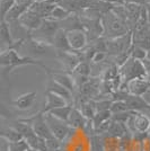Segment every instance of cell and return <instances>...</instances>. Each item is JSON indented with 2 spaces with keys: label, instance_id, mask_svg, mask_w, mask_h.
<instances>
[{
  "label": "cell",
  "instance_id": "cell-39",
  "mask_svg": "<svg viewBox=\"0 0 150 151\" xmlns=\"http://www.w3.org/2000/svg\"><path fill=\"white\" fill-rule=\"evenodd\" d=\"M46 2H49L51 5H54V6H58V5H60V2H61V0H45Z\"/></svg>",
  "mask_w": 150,
  "mask_h": 151
},
{
  "label": "cell",
  "instance_id": "cell-14",
  "mask_svg": "<svg viewBox=\"0 0 150 151\" xmlns=\"http://www.w3.org/2000/svg\"><path fill=\"white\" fill-rule=\"evenodd\" d=\"M150 88L149 77L144 79H134L126 83V89L130 95L134 96H144V93Z\"/></svg>",
  "mask_w": 150,
  "mask_h": 151
},
{
  "label": "cell",
  "instance_id": "cell-6",
  "mask_svg": "<svg viewBox=\"0 0 150 151\" xmlns=\"http://www.w3.org/2000/svg\"><path fill=\"white\" fill-rule=\"evenodd\" d=\"M45 120H46L48 124L50 126L51 132L53 134V137L56 140H59L60 142H62L63 140H66V138L72 131V127L69 125L68 123L58 120V119L53 117L50 114H45Z\"/></svg>",
  "mask_w": 150,
  "mask_h": 151
},
{
  "label": "cell",
  "instance_id": "cell-16",
  "mask_svg": "<svg viewBox=\"0 0 150 151\" xmlns=\"http://www.w3.org/2000/svg\"><path fill=\"white\" fill-rule=\"evenodd\" d=\"M32 5H33V2H17L9 10V13L7 14L5 19H2V20H6L7 23H12V22L19 20V18L31 8Z\"/></svg>",
  "mask_w": 150,
  "mask_h": 151
},
{
  "label": "cell",
  "instance_id": "cell-8",
  "mask_svg": "<svg viewBox=\"0 0 150 151\" xmlns=\"http://www.w3.org/2000/svg\"><path fill=\"white\" fill-rule=\"evenodd\" d=\"M23 46H26L27 50L30 51L33 55L38 57V55H43L45 53H48L50 51L52 44L44 40H40V38L31 36L28 40H26Z\"/></svg>",
  "mask_w": 150,
  "mask_h": 151
},
{
  "label": "cell",
  "instance_id": "cell-19",
  "mask_svg": "<svg viewBox=\"0 0 150 151\" xmlns=\"http://www.w3.org/2000/svg\"><path fill=\"white\" fill-rule=\"evenodd\" d=\"M126 104L129 106L130 111L133 112H150V105L144 99L142 96H134V95H130L126 99Z\"/></svg>",
  "mask_w": 150,
  "mask_h": 151
},
{
  "label": "cell",
  "instance_id": "cell-33",
  "mask_svg": "<svg viewBox=\"0 0 150 151\" xmlns=\"http://www.w3.org/2000/svg\"><path fill=\"white\" fill-rule=\"evenodd\" d=\"M112 103H113V101H108V99H103V101H95V105H96L97 112L110 111Z\"/></svg>",
  "mask_w": 150,
  "mask_h": 151
},
{
  "label": "cell",
  "instance_id": "cell-15",
  "mask_svg": "<svg viewBox=\"0 0 150 151\" xmlns=\"http://www.w3.org/2000/svg\"><path fill=\"white\" fill-rule=\"evenodd\" d=\"M66 105H68L67 101L63 99L62 97H60L59 95H56L50 91H45V104H44L42 112L44 114H48L54 108L66 106Z\"/></svg>",
  "mask_w": 150,
  "mask_h": 151
},
{
  "label": "cell",
  "instance_id": "cell-18",
  "mask_svg": "<svg viewBox=\"0 0 150 151\" xmlns=\"http://www.w3.org/2000/svg\"><path fill=\"white\" fill-rule=\"evenodd\" d=\"M51 44L59 52H70L71 51L68 36H67V31L63 28H60V31L54 35V37L51 41Z\"/></svg>",
  "mask_w": 150,
  "mask_h": 151
},
{
  "label": "cell",
  "instance_id": "cell-11",
  "mask_svg": "<svg viewBox=\"0 0 150 151\" xmlns=\"http://www.w3.org/2000/svg\"><path fill=\"white\" fill-rule=\"evenodd\" d=\"M42 22H43V18H41L38 14L32 12L31 9H28L19 18V23L24 26V27H26L30 32H32V33L38 29V27L41 26V24H42Z\"/></svg>",
  "mask_w": 150,
  "mask_h": 151
},
{
  "label": "cell",
  "instance_id": "cell-5",
  "mask_svg": "<svg viewBox=\"0 0 150 151\" xmlns=\"http://www.w3.org/2000/svg\"><path fill=\"white\" fill-rule=\"evenodd\" d=\"M60 28H61L60 22H56V20L49 18L43 19L41 26L38 27L36 31H34L32 33V36L33 37L36 36V38L44 40V41L51 43L52 38L54 37V35L60 31Z\"/></svg>",
  "mask_w": 150,
  "mask_h": 151
},
{
  "label": "cell",
  "instance_id": "cell-27",
  "mask_svg": "<svg viewBox=\"0 0 150 151\" xmlns=\"http://www.w3.org/2000/svg\"><path fill=\"white\" fill-rule=\"evenodd\" d=\"M90 151H105L104 138L98 134H94L90 138Z\"/></svg>",
  "mask_w": 150,
  "mask_h": 151
},
{
  "label": "cell",
  "instance_id": "cell-42",
  "mask_svg": "<svg viewBox=\"0 0 150 151\" xmlns=\"http://www.w3.org/2000/svg\"><path fill=\"white\" fill-rule=\"evenodd\" d=\"M35 1H45V0H35Z\"/></svg>",
  "mask_w": 150,
  "mask_h": 151
},
{
  "label": "cell",
  "instance_id": "cell-13",
  "mask_svg": "<svg viewBox=\"0 0 150 151\" xmlns=\"http://www.w3.org/2000/svg\"><path fill=\"white\" fill-rule=\"evenodd\" d=\"M48 75L50 76L52 79H54L56 82L61 83L66 88H68L71 93L75 91L76 88V82L75 79L72 78V76H70L67 72H62V71H53V70H49L46 71Z\"/></svg>",
  "mask_w": 150,
  "mask_h": 151
},
{
  "label": "cell",
  "instance_id": "cell-23",
  "mask_svg": "<svg viewBox=\"0 0 150 151\" xmlns=\"http://www.w3.org/2000/svg\"><path fill=\"white\" fill-rule=\"evenodd\" d=\"M72 108H74V107L71 106V104H68V105H66V106L54 108V109H52V111L49 112L48 114L52 115L53 117H56L58 120L63 121V122L68 123L69 119H70V115H71V112H72Z\"/></svg>",
  "mask_w": 150,
  "mask_h": 151
},
{
  "label": "cell",
  "instance_id": "cell-34",
  "mask_svg": "<svg viewBox=\"0 0 150 151\" xmlns=\"http://www.w3.org/2000/svg\"><path fill=\"white\" fill-rule=\"evenodd\" d=\"M105 58H106V53L105 52H96L94 58H93V61L95 63H100L102 61H104Z\"/></svg>",
  "mask_w": 150,
  "mask_h": 151
},
{
  "label": "cell",
  "instance_id": "cell-36",
  "mask_svg": "<svg viewBox=\"0 0 150 151\" xmlns=\"http://www.w3.org/2000/svg\"><path fill=\"white\" fill-rule=\"evenodd\" d=\"M71 151H85V147H84V143L80 142V143H75L71 148Z\"/></svg>",
  "mask_w": 150,
  "mask_h": 151
},
{
  "label": "cell",
  "instance_id": "cell-43",
  "mask_svg": "<svg viewBox=\"0 0 150 151\" xmlns=\"http://www.w3.org/2000/svg\"><path fill=\"white\" fill-rule=\"evenodd\" d=\"M149 82H150V77H149Z\"/></svg>",
  "mask_w": 150,
  "mask_h": 151
},
{
  "label": "cell",
  "instance_id": "cell-20",
  "mask_svg": "<svg viewBox=\"0 0 150 151\" xmlns=\"http://www.w3.org/2000/svg\"><path fill=\"white\" fill-rule=\"evenodd\" d=\"M133 126L134 132L148 133L150 131V117L147 114L136 112L133 115Z\"/></svg>",
  "mask_w": 150,
  "mask_h": 151
},
{
  "label": "cell",
  "instance_id": "cell-28",
  "mask_svg": "<svg viewBox=\"0 0 150 151\" xmlns=\"http://www.w3.org/2000/svg\"><path fill=\"white\" fill-rule=\"evenodd\" d=\"M110 111H111L112 115H114V114L124 113V112H128V111H130V109H129V106H128L126 101H113L112 103Z\"/></svg>",
  "mask_w": 150,
  "mask_h": 151
},
{
  "label": "cell",
  "instance_id": "cell-1",
  "mask_svg": "<svg viewBox=\"0 0 150 151\" xmlns=\"http://www.w3.org/2000/svg\"><path fill=\"white\" fill-rule=\"evenodd\" d=\"M0 64L6 73H10L14 69H16L17 67H22V65H38V67H42L46 71L50 70V68H48L45 64L34 58L30 55H24V57L20 55L18 51L15 49L2 50L1 55H0Z\"/></svg>",
  "mask_w": 150,
  "mask_h": 151
},
{
  "label": "cell",
  "instance_id": "cell-44",
  "mask_svg": "<svg viewBox=\"0 0 150 151\" xmlns=\"http://www.w3.org/2000/svg\"><path fill=\"white\" fill-rule=\"evenodd\" d=\"M149 113H150V112H149Z\"/></svg>",
  "mask_w": 150,
  "mask_h": 151
},
{
  "label": "cell",
  "instance_id": "cell-31",
  "mask_svg": "<svg viewBox=\"0 0 150 151\" xmlns=\"http://www.w3.org/2000/svg\"><path fill=\"white\" fill-rule=\"evenodd\" d=\"M147 54H148V51L144 50L139 46H136V45L132 46L131 58H133V59L139 60V61H144V59H147Z\"/></svg>",
  "mask_w": 150,
  "mask_h": 151
},
{
  "label": "cell",
  "instance_id": "cell-35",
  "mask_svg": "<svg viewBox=\"0 0 150 151\" xmlns=\"http://www.w3.org/2000/svg\"><path fill=\"white\" fill-rule=\"evenodd\" d=\"M125 4H136L140 6H144L147 5V0H125Z\"/></svg>",
  "mask_w": 150,
  "mask_h": 151
},
{
  "label": "cell",
  "instance_id": "cell-40",
  "mask_svg": "<svg viewBox=\"0 0 150 151\" xmlns=\"http://www.w3.org/2000/svg\"><path fill=\"white\" fill-rule=\"evenodd\" d=\"M146 8H147V17H148V23L150 24V5L147 4L146 5Z\"/></svg>",
  "mask_w": 150,
  "mask_h": 151
},
{
  "label": "cell",
  "instance_id": "cell-7",
  "mask_svg": "<svg viewBox=\"0 0 150 151\" xmlns=\"http://www.w3.org/2000/svg\"><path fill=\"white\" fill-rule=\"evenodd\" d=\"M67 36H68V41L69 44H70V47H71V51H74V52L82 50L87 45V33L84 29L67 31Z\"/></svg>",
  "mask_w": 150,
  "mask_h": 151
},
{
  "label": "cell",
  "instance_id": "cell-25",
  "mask_svg": "<svg viewBox=\"0 0 150 151\" xmlns=\"http://www.w3.org/2000/svg\"><path fill=\"white\" fill-rule=\"evenodd\" d=\"M80 111H81V113L84 114V116H85L88 121H93V119H94L96 113H97L95 101H84L81 104V107H80Z\"/></svg>",
  "mask_w": 150,
  "mask_h": 151
},
{
  "label": "cell",
  "instance_id": "cell-24",
  "mask_svg": "<svg viewBox=\"0 0 150 151\" xmlns=\"http://www.w3.org/2000/svg\"><path fill=\"white\" fill-rule=\"evenodd\" d=\"M1 138L4 140H6L8 143H13V142H19L22 140H24V137L20 134V133L14 129L13 126L12 127H7V129H4L1 133H0Z\"/></svg>",
  "mask_w": 150,
  "mask_h": 151
},
{
  "label": "cell",
  "instance_id": "cell-26",
  "mask_svg": "<svg viewBox=\"0 0 150 151\" xmlns=\"http://www.w3.org/2000/svg\"><path fill=\"white\" fill-rule=\"evenodd\" d=\"M72 14L68 12L67 9H64L63 7L61 6H56V8L53 9V12L51 13L49 19H53V20H56V22H62L64 19H67L68 17H70Z\"/></svg>",
  "mask_w": 150,
  "mask_h": 151
},
{
  "label": "cell",
  "instance_id": "cell-37",
  "mask_svg": "<svg viewBox=\"0 0 150 151\" xmlns=\"http://www.w3.org/2000/svg\"><path fill=\"white\" fill-rule=\"evenodd\" d=\"M102 1H106L110 4H113L115 6H119V5H125V0H102Z\"/></svg>",
  "mask_w": 150,
  "mask_h": 151
},
{
  "label": "cell",
  "instance_id": "cell-4",
  "mask_svg": "<svg viewBox=\"0 0 150 151\" xmlns=\"http://www.w3.org/2000/svg\"><path fill=\"white\" fill-rule=\"evenodd\" d=\"M20 121L31 124L34 132L36 133L40 138H43L45 140H50V139L54 138L52 132H51L50 126H49L48 122L45 120V114L42 111L36 113L35 115L31 116V117H28V119H23Z\"/></svg>",
  "mask_w": 150,
  "mask_h": 151
},
{
  "label": "cell",
  "instance_id": "cell-2",
  "mask_svg": "<svg viewBox=\"0 0 150 151\" xmlns=\"http://www.w3.org/2000/svg\"><path fill=\"white\" fill-rule=\"evenodd\" d=\"M102 23L104 27V35L108 37V40L122 37L130 33L128 24L123 19L118 17L113 12L104 15L102 17Z\"/></svg>",
  "mask_w": 150,
  "mask_h": 151
},
{
  "label": "cell",
  "instance_id": "cell-12",
  "mask_svg": "<svg viewBox=\"0 0 150 151\" xmlns=\"http://www.w3.org/2000/svg\"><path fill=\"white\" fill-rule=\"evenodd\" d=\"M46 91L59 95L60 97H62L63 99H66L68 104H71V101H72V93L68 88L62 86L61 83H59L54 79H52L51 77L49 78V81H48V85H46Z\"/></svg>",
  "mask_w": 150,
  "mask_h": 151
},
{
  "label": "cell",
  "instance_id": "cell-9",
  "mask_svg": "<svg viewBox=\"0 0 150 151\" xmlns=\"http://www.w3.org/2000/svg\"><path fill=\"white\" fill-rule=\"evenodd\" d=\"M36 93L35 91H30L25 94L18 96L16 99H13L10 101L12 106L17 108L19 111H28L34 106L35 101H36Z\"/></svg>",
  "mask_w": 150,
  "mask_h": 151
},
{
  "label": "cell",
  "instance_id": "cell-22",
  "mask_svg": "<svg viewBox=\"0 0 150 151\" xmlns=\"http://www.w3.org/2000/svg\"><path fill=\"white\" fill-rule=\"evenodd\" d=\"M54 8H56L54 5H51L46 1H34L30 9L35 14H38L41 18L46 19L50 17L51 13L53 12Z\"/></svg>",
  "mask_w": 150,
  "mask_h": 151
},
{
  "label": "cell",
  "instance_id": "cell-38",
  "mask_svg": "<svg viewBox=\"0 0 150 151\" xmlns=\"http://www.w3.org/2000/svg\"><path fill=\"white\" fill-rule=\"evenodd\" d=\"M142 97H144V101H147V103H148V104L150 105V88L148 89V90H147L146 93H144V95L142 96Z\"/></svg>",
  "mask_w": 150,
  "mask_h": 151
},
{
  "label": "cell",
  "instance_id": "cell-10",
  "mask_svg": "<svg viewBox=\"0 0 150 151\" xmlns=\"http://www.w3.org/2000/svg\"><path fill=\"white\" fill-rule=\"evenodd\" d=\"M56 58L60 62L63 64V68L68 71H75L77 65L81 62L80 57L76 54V52L70 51V52H58Z\"/></svg>",
  "mask_w": 150,
  "mask_h": 151
},
{
  "label": "cell",
  "instance_id": "cell-41",
  "mask_svg": "<svg viewBox=\"0 0 150 151\" xmlns=\"http://www.w3.org/2000/svg\"><path fill=\"white\" fill-rule=\"evenodd\" d=\"M147 4H149L150 5V0H147Z\"/></svg>",
  "mask_w": 150,
  "mask_h": 151
},
{
  "label": "cell",
  "instance_id": "cell-3",
  "mask_svg": "<svg viewBox=\"0 0 150 151\" xmlns=\"http://www.w3.org/2000/svg\"><path fill=\"white\" fill-rule=\"evenodd\" d=\"M120 75L123 79L122 86L134 79H144L149 77L142 61L136 60L133 58H130L122 67H120Z\"/></svg>",
  "mask_w": 150,
  "mask_h": 151
},
{
  "label": "cell",
  "instance_id": "cell-29",
  "mask_svg": "<svg viewBox=\"0 0 150 151\" xmlns=\"http://www.w3.org/2000/svg\"><path fill=\"white\" fill-rule=\"evenodd\" d=\"M17 4V0H0V12H1V20L5 19L9 10Z\"/></svg>",
  "mask_w": 150,
  "mask_h": 151
},
{
  "label": "cell",
  "instance_id": "cell-17",
  "mask_svg": "<svg viewBox=\"0 0 150 151\" xmlns=\"http://www.w3.org/2000/svg\"><path fill=\"white\" fill-rule=\"evenodd\" d=\"M88 121L84 114L81 113V111L77 107H74L72 108V112H71V115H70V119H69L68 124L74 130H85L88 126Z\"/></svg>",
  "mask_w": 150,
  "mask_h": 151
},
{
  "label": "cell",
  "instance_id": "cell-21",
  "mask_svg": "<svg viewBox=\"0 0 150 151\" xmlns=\"http://www.w3.org/2000/svg\"><path fill=\"white\" fill-rule=\"evenodd\" d=\"M0 42L4 46H6L7 49H14V46L16 44V41L14 40L9 24L6 20H1V27H0Z\"/></svg>",
  "mask_w": 150,
  "mask_h": 151
},
{
  "label": "cell",
  "instance_id": "cell-30",
  "mask_svg": "<svg viewBox=\"0 0 150 151\" xmlns=\"http://www.w3.org/2000/svg\"><path fill=\"white\" fill-rule=\"evenodd\" d=\"M74 72L78 77L87 78L88 76H89V73H90V67H89V64L87 62H80L77 65V68L75 69Z\"/></svg>",
  "mask_w": 150,
  "mask_h": 151
},
{
  "label": "cell",
  "instance_id": "cell-32",
  "mask_svg": "<svg viewBox=\"0 0 150 151\" xmlns=\"http://www.w3.org/2000/svg\"><path fill=\"white\" fill-rule=\"evenodd\" d=\"M8 147H9V151H26L27 149H30V145L25 139L19 142L8 143Z\"/></svg>",
  "mask_w": 150,
  "mask_h": 151
}]
</instances>
